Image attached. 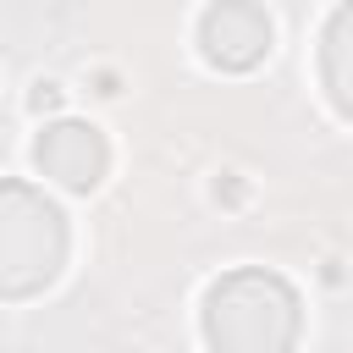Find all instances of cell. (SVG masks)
I'll return each mask as SVG.
<instances>
[{"instance_id": "1", "label": "cell", "mask_w": 353, "mask_h": 353, "mask_svg": "<svg viewBox=\"0 0 353 353\" xmlns=\"http://www.w3.org/2000/svg\"><path fill=\"white\" fill-rule=\"evenodd\" d=\"M298 292L265 265L226 270L204 292V342L215 353H292L298 342Z\"/></svg>"}, {"instance_id": "2", "label": "cell", "mask_w": 353, "mask_h": 353, "mask_svg": "<svg viewBox=\"0 0 353 353\" xmlns=\"http://www.w3.org/2000/svg\"><path fill=\"white\" fill-rule=\"evenodd\" d=\"M66 265V215L28 182L0 188V287L6 298L44 292Z\"/></svg>"}, {"instance_id": "3", "label": "cell", "mask_w": 353, "mask_h": 353, "mask_svg": "<svg viewBox=\"0 0 353 353\" xmlns=\"http://www.w3.org/2000/svg\"><path fill=\"white\" fill-rule=\"evenodd\" d=\"M199 50L215 72H254L270 55V17L259 0H210L199 17Z\"/></svg>"}, {"instance_id": "4", "label": "cell", "mask_w": 353, "mask_h": 353, "mask_svg": "<svg viewBox=\"0 0 353 353\" xmlns=\"http://www.w3.org/2000/svg\"><path fill=\"white\" fill-rule=\"evenodd\" d=\"M33 165L50 182H61L66 193H88V188H99V176L110 165V149L88 121H50L33 143Z\"/></svg>"}, {"instance_id": "5", "label": "cell", "mask_w": 353, "mask_h": 353, "mask_svg": "<svg viewBox=\"0 0 353 353\" xmlns=\"http://www.w3.org/2000/svg\"><path fill=\"white\" fill-rule=\"evenodd\" d=\"M320 88L336 105V116L353 121V0H342L325 17V33H320Z\"/></svg>"}]
</instances>
